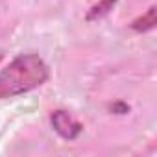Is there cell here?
Instances as JSON below:
<instances>
[{
  "label": "cell",
  "instance_id": "6da1fadb",
  "mask_svg": "<svg viewBox=\"0 0 157 157\" xmlns=\"http://www.w3.org/2000/svg\"><path fill=\"white\" fill-rule=\"evenodd\" d=\"M48 80V65L37 54H22L0 70V100L15 98Z\"/></svg>",
  "mask_w": 157,
  "mask_h": 157
},
{
  "label": "cell",
  "instance_id": "7a4b0ae2",
  "mask_svg": "<svg viewBox=\"0 0 157 157\" xmlns=\"http://www.w3.org/2000/svg\"><path fill=\"white\" fill-rule=\"evenodd\" d=\"M50 122H52V128L67 140H74L78 135H80L83 131V126L74 120L67 111H54L52 117H50Z\"/></svg>",
  "mask_w": 157,
  "mask_h": 157
},
{
  "label": "cell",
  "instance_id": "3957f363",
  "mask_svg": "<svg viewBox=\"0 0 157 157\" xmlns=\"http://www.w3.org/2000/svg\"><path fill=\"white\" fill-rule=\"evenodd\" d=\"M155 24H157V21H155V8L151 6L142 17H139V19H135V21L131 22V30H135V32H139V33H144V32L153 30Z\"/></svg>",
  "mask_w": 157,
  "mask_h": 157
},
{
  "label": "cell",
  "instance_id": "277c9868",
  "mask_svg": "<svg viewBox=\"0 0 157 157\" xmlns=\"http://www.w3.org/2000/svg\"><path fill=\"white\" fill-rule=\"evenodd\" d=\"M117 4V0H102L100 4H96V6H93L91 8V11H89V15H87V21H96V19H102L104 15H107L111 10H113V6Z\"/></svg>",
  "mask_w": 157,
  "mask_h": 157
},
{
  "label": "cell",
  "instance_id": "5b68a950",
  "mask_svg": "<svg viewBox=\"0 0 157 157\" xmlns=\"http://www.w3.org/2000/svg\"><path fill=\"white\" fill-rule=\"evenodd\" d=\"M2 57H4V52H2V50H0V61H2Z\"/></svg>",
  "mask_w": 157,
  "mask_h": 157
}]
</instances>
